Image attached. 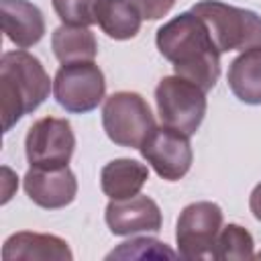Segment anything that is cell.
<instances>
[{
    "label": "cell",
    "instance_id": "cell-1",
    "mask_svg": "<svg viewBox=\"0 0 261 261\" xmlns=\"http://www.w3.org/2000/svg\"><path fill=\"white\" fill-rule=\"evenodd\" d=\"M159 53L173 63V71L200 86L212 90L220 75V51L216 49L208 27L192 10L177 14L159 27L155 37Z\"/></svg>",
    "mask_w": 261,
    "mask_h": 261
},
{
    "label": "cell",
    "instance_id": "cell-2",
    "mask_svg": "<svg viewBox=\"0 0 261 261\" xmlns=\"http://www.w3.org/2000/svg\"><path fill=\"white\" fill-rule=\"evenodd\" d=\"M53 84L43 63L24 49L8 51L0 59V110L2 128L8 133L24 114L37 110Z\"/></svg>",
    "mask_w": 261,
    "mask_h": 261
},
{
    "label": "cell",
    "instance_id": "cell-3",
    "mask_svg": "<svg viewBox=\"0 0 261 261\" xmlns=\"http://www.w3.org/2000/svg\"><path fill=\"white\" fill-rule=\"evenodd\" d=\"M192 12L204 20L220 53L245 51L261 45V16L255 10L224 4L220 0H200Z\"/></svg>",
    "mask_w": 261,
    "mask_h": 261
},
{
    "label": "cell",
    "instance_id": "cell-4",
    "mask_svg": "<svg viewBox=\"0 0 261 261\" xmlns=\"http://www.w3.org/2000/svg\"><path fill=\"white\" fill-rule=\"evenodd\" d=\"M155 104L163 126L192 137L206 116V92L194 82L167 75L155 88Z\"/></svg>",
    "mask_w": 261,
    "mask_h": 261
},
{
    "label": "cell",
    "instance_id": "cell-5",
    "mask_svg": "<svg viewBox=\"0 0 261 261\" xmlns=\"http://www.w3.org/2000/svg\"><path fill=\"white\" fill-rule=\"evenodd\" d=\"M102 126L114 145L139 149L147 135L155 128V118L141 94L114 92L104 102Z\"/></svg>",
    "mask_w": 261,
    "mask_h": 261
},
{
    "label": "cell",
    "instance_id": "cell-6",
    "mask_svg": "<svg viewBox=\"0 0 261 261\" xmlns=\"http://www.w3.org/2000/svg\"><path fill=\"white\" fill-rule=\"evenodd\" d=\"M106 94V80L94 61L65 63L53 80V96L71 114H86L98 108Z\"/></svg>",
    "mask_w": 261,
    "mask_h": 261
},
{
    "label": "cell",
    "instance_id": "cell-7",
    "mask_svg": "<svg viewBox=\"0 0 261 261\" xmlns=\"http://www.w3.org/2000/svg\"><path fill=\"white\" fill-rule=\"evenodd\" d=\"M222 228V210L214 202L188 204L177 218V255L188 261L212 259V251Z\"/></svg>",
    "mask_w": 261,
    "mask_h": 261
},
{
    "label": "cell",
    "instance_id": "cell-8",
    "mask_svg": "<svg viewBox=\"0 0 261 261\" xmlns=\"http://www.w3.org/2000/svg\"><path fill=\"white\" fill-rule=\"evenodd\" d=\"M75 149V135L65 118L45 116L31 124L24 139V153L31 167H65Z\"/></svg>",
    "mask_w": 261,
    "mask_h": 261
},
{
    "label": "cell",
    "instance_id": "cell-9",
    "mask_svg": "<svg viewBox=\"0 0 261 261\" xmlns=\"http://www.w3.org/2000/svg\"><path fill=\"white\" fill-rule=\"evenodd\" d=\"M139 151L143 159L155 169V173L165 181L181 179L190 171L194 159L190 137L163 124L155 126L147 135Z\"/></svg>",
    "mask_w": 261,
    "mask_h": 261
},
{
    "label": "cell",
    "instance_id": "cell-10",
    "mask_svg": "<svg viewBox=\"0 0 261 261\" xmlns=\"http://www.w3.org/2000/svg\"><path fill=\"white\" fill-rule=\"evenodd\" d=\"M104 218L110 232L116 237H128L137 232H157L161 230L163 224V216L157 202L143 194H137L126 200H110Z\"/></svg>",
    "mask_w": 261,
    "mask_h": 261
},
{
    "label": "cell",
    "instance_id": "cell-11",
    "mask_svg": "<svg viewBox=\"0 0 261 261\" xmlns=\"http://www.w3.org/2000/svg\"><path fill=\"white\" fill-rule=\"evenodd\" d=\"M24 192L37 206L45 210H59L75 200L77 179L67 165L57 169L31 167L24 175Z\"/></svg>",
    "mask_w": 261,
    "mask_h": 261
},
{
    "label": "cell",
    "instance_id": "cell-12",
    "mask_svg": "<svg viewBox=\"0 0 261 261\" xmlns=\"http://www.w3.org/2000/svg\"><path fill=\"white\" fill-rule=\"evenodd\" d=\"M4 261H71L73 253L61 237L45 232H14L4 241Z\"/></svg>",
    "mask_w": 261,
    "mask_h": 261
},
{
    "label": "cell",
    "instance_id": "cell-13",
    "mask_svg": "<svg viewBox=\"0 0 261 261\" xmlns=\"http://www.w3.org/2000/svg\"><path fill=\"white\" fill-rule=\"evenodd\" d=\"M2 31L18 49L37 45L45 35V18L39 6L29 0H0Z\"/></svg>",
    "mask_w": 261,
    "mask_h": 261
},
{
    "label": "cell",
    "instance_id": "cell-14",
    "mask_svg": "<svg viewBox=\"0 0 261 261\" xmlns=\"http://www.w3.org/2000/svg\"><path fill=\"white\" fill-rule=\"evenodd\" d=\"M149 179L145 163L128 157L108 161L100 171V188L110 200H126L137 196Z\"/></svg>",
    "mask_w": 261,
    "mask_h": 261
},
{
    "label": "cell",
    "instance_id": "cell-15",
    "mask_svg": "<svg viewBox=\"0 0 261 261\" xmlns=\"http://www.w3.org/2000/svg\"><path fill=\"white\" fill-rule=\"evenodd\" d=\"M228 88L245 104H261V45L245 49L228 67Z\"/></svg>",
    "mask_w": 261,
    "mask_h": 261
},
{
    "label": "cell",
    "instance_id": "cell-16",
    "mask_svg": "<svg viewBox=\"0 0 261 261\" xmlns=\"http://www.w3.org/2000/svg\"><path fill=\"white\" fill-rule=\"evenodd\" d=\"M51 47L61 65L77 61H94L98 55V41L90 27L61 24L51 35Z\"/></svg>",
    "mask_w": 261,
    "mask_h": 261
},
{
    "label": "cell",
    "instance_id": "cell-17",
    "mask_svg": "<svg viewBox=\"0 0 261 261\" xmlns=\"http://www.w3.org/2000/svg\"><path fill=\"white\" fill-rule=\"evenodd\" d=\"M141 20L130 0H98L96 24L114 41L133 39L141 29Z\"/></svg>",
    "mask_w": 261,
    "mask_h": 261
},
{
    "label": "cell",
    "instance_id": "cell-18",
    "mask_svg": "<svg viewBox=\"0 0 261 261\" xmlns=\"http://www.w3.org/2000/svg\"><path fill=\"white\" fill-rule=\"evenodd\" d=\"M255 241L247 228L241 224H226L220 228L212 259L226 261V259H253L255 257Z\"/></svg>",
    "mask_w": 261,
    "mask_h": 261
},
{
    "label": "cell",
    "instance_id": "cell-19",
    "mask_svg": "<svg viewBox=\"0 0 261 261\" xmlns=\"http://www.w3.org/2000/svg\"><path fill=\"white\" fill-rule=\"evenodd\" d=\"M175 259L177 253L171 251L165 243L157 239H130L126 243H120L112 253H108V259Z\"/></svg>",
    "mask_w": 261,
    "mask_h": 261
},
{
    "label": "cell",
    "instance_id": "cell-20",
    "mask_svg": "<svg viewBox=\"0 0 261 261\" xmlns=\"http://www.w3.org/2000/svg\"><path fill=\"white\" fill-rule=\"evenodd\" d=\"M51 4L63 24H71V27L96 24L98 0H51Z\"/></svg>",
    "mask_w": 261,
    "mask_h": 261
},
{
    "label": "cell",
    "instance_id": "cell-21",
    "mask_svg": "<svg viewBox=\"0 0 261 261\" xmlns=\"http://www.w3.org/2000/svg\"><path fill=\"white\" fill-rule=\"evenodd\" d=\"M130 2L139 10L141 18H145V20L163 18L175 4V0H130Z\"/></svg>",
    "mask_w": 261,
    "mask_h": 261
},
{
    "label": "cell",
    "instance_id": "cell-22",
    "mask_svg": "<svg viewBox=\"0 0 261 261\" xmlns=\"http://www.w3.org/2000/svg\"><path fill=\"white\" fill-rule=\"evenodd\" d=\"M249 208H251V212H253V216L261 222V181L253 188V192H251V198H249Z\"/></svg>",
    "mask_w": 261,
    "mask_h": 261
},
{
    "label": "cell",
    "instance_id": "cell-23",
    "mask_svg": "<svg viewBox=\"0 0 261 261\" xmlns=\"http://www.w3.org/2000/svg\"><path fill=\"white\" fill-rule=\"evenodd\" d=\"M257 257H259V259H261V253H259V255H257Z\"/></svg>",
    "mask_w": 261,
    "mask_h": 261
}]
</instances>
